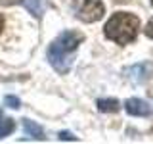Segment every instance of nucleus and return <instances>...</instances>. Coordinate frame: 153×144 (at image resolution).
I'll list each match as a JSON object with an SVG mask.
<instances>
[{"instance_id": "2eb2a0df", "label": "nucleus", "mask_w": 153, "mask_h": 144, "mask_svg": "<svg viewBox=\"0 0 153 144\" xmlns=\"http://www.w3.org/2000/svg\"><path fill=\"white\" fill-rule=\"evenodd\" d=\"M0 119H2V110H0Z\"/></svg>"}, {"instance_id": "6e6552de", "label": "nucleus", "mask_w": 153, "mask_h": 144, "mask_svg": "<svg viewBox=\"0 0 153 144\" xmlns=\"http://www.w3.org/2000/svg\"><path fill=\"white\" fill-rule=\"evenodd\" d=\"M96 106H98V110L103 112V113H115V112L121 110L119 100H115V98H100L98 102H96Z\"/></svg>"}, {"instance_id": "423d86ee", "label": "nucleus", "mask_w": 153, "mask_h": 144, "mask_svg": "<svg viewBox=\"0 0 153 144\" xmlns=\"http://www.w3.org/2000/svg\"><path fill=\"white\" fill-rule=\"evenodd\" d=\"M21 4L29 10V14L36 19H40L42 14H44V10H46L44 0H21Z\"/></svg>"}, {"instance_id": "1a4fd4ad", "label": "nucleus", "mask_w": 153, "mask_h": 144, "mask_svg": "<svg viewBox=\"0 0 153 144\" xmlns=\"http://www.w3.org/2000/svg\"><path fill=\"white\" fill-rule=\"evenodd\" d=\"M13 129H16V123H13V119H0V138H4V136H8V134H12Z\"/></svg>"}, {"instance_id": "ddd939ff", "label": "nucleus", "mask_w": 153, "mask_h": 144, "mask_svg": "<svg viewBox=\"0 0 153 144\" xmlns=\"http://www.w3.org/2000/svg\"><path fill=\"white\" fill-rule=\"evenodd\" d=\"M2 29H4V17L0 16V33H2Z\"/></svg>"}, {"instance_id": "39448f33", "label": "nucleus", "mask_w": 153, "mask_h": 144, "mask_svg": "<svg viewBox=\"0 0 153 144\" xmlns=\"http://www.w3.org/2000/svg\"><path fill=\"white\" fill-rule=\"evenodd\" d=\"M147 69H149V65L147 64H138V65H132V67H128L126 69V75L130 77V79L134 81V83H143V81L147 79Z\"/></svg>"}, {"instance_id": "20e7f679", "label": "nucleus", "mask_w": 153, "mask_h": 144, "mask_svg": "<svg viewBox=\"0 0 153 144\" xmlns=\"http://www.w3.org/2000/svg\"><path fill=\"white\" fill-rule=\"evenodd\" d=\"M124 108H126V113L136 115V117H151L153 115V106L142 98H128Z\"/></svg>"}, {"instance_id": "4468645a", "label": "nucleus", "mask_w": 153, "mask_h": 144, "mask_svg": "<svg viewBox=\"0 0 153 144\" xmlns=\"http://www.w3.org/2000/svg\"><path fill=\"white\" fill-rule=\"evenodd\" d=\"M12 2H16V0H0V4H12Z\"/></svg>"}, {"instance_id": "f257e3e1", "label": "nucleus", "mask_w": 153, "mask_h": 144, "mask_svg": "<svg viewBox=\"0 0 153 144\" xmlns=\"http://www.w3.org/2000/svg\"><path fill=\"white\" fill-rule=\"evenodd\" d=\"M82 40H84L82 33L63 31L50 44V48H48V62L52 64V67L57 73H61V75L69 73L71 65H73V54Z\"/></svg>"}, {"instance_id": "f03ea898", "label": "nucleus", "mask_w": 153, "mask_h": 144, "mask_svg": "<svg viewBox=\"0 0 153 144\" xmlns=\"http://www.w3.org/2000/svg\"><path fill=\"white\" fill-rule=\"evenodd\" d=\"M103 33L109 40L117 42V44H128L140 33V19L134 14H126V12H117L113 14L111 19L105 23Z\"/></svg>"}, {"instance_id": "9d476101", "label": "nucleus", "mask_w": 153, "mask_h": 144, "mask_svg": "<svg viewBox=\"0 0 153 144\" xmlns=\"http://www.w3.org/2000/svg\"><path fill=\"white\" fill-rule=\"evenodd\" d=\"M4 104H6L8 108H13V110L21 106V102H19L17 96H6V98H4Z\"/></svg>"}, {"instance_id": "f8f14e48", "label": "nucleus", "mask_w": 153, "mask_h": 144, "mask_svg": "<svg viewBox=\"0 0 153 144\" xmlns=\"http://www.w3.org/2000/svg\"><path fill=\"white\" fill-rule=\"evenodd\" d=\"M146 35L149 37V38H153V19H151V21L146 25Z\"/></svg>"}, {"instance_id": "dca6fc26", "label": "nucleus", "mask_w": 153, "mask_h": 144, "mask_svg": "<svg viewBox=\"0 0 153 144\" xmlns=\"http://www.w3.org/2000/svg\"><path fill=\"white\" fill-rule=\"evenodd\" d=\"M151 4H153V0H151Z\"/></svg>"}, {"instance_id": "0eeeda50", "label": "nucleus", "mask_w": 153, "mask_h": 144, "mask_svg": "<svg viewBox=\"0 0 153 144\" xmlns=\"http://www.w3.org/2000/svg\"><path fill=\"white\" fill-rule=\"evenodd\" d=\"M23 127H25L27 136L36 138V140H44V138H46V134H44V131H42V127H40V125H36L35 121H31V119H23Z\"/></svg>"}, {"instance_id": "9b49d317", "label": "nucleus", "mask_w": 153, "mask_h": 144, "mask_svg": "<svg viewBox=\"0 0 153 144\" xmlns=\"http://www.w3.org/2000/svg\"><path fill=\"white\" fill-rule=\"evenodd\" d=\"M59 140H76V136H73L71 133H59Z\"/></svg>"}, {"instance_id": "7ed1b4c3", "label": "nucleus", "mask_w": 153, "mask_h": 144, "mask_svg": "<svg viewBox=\"0 0 153 144\" xmlns=\"http://www.w3.org/2000/svg\"><path fill=\"white\" fill-rule=\"evenodd\" d=\"M105 14V6L102 0H82L79 10H76V17L84 23H94L100 21Z\"/></svg>"}]
</instances>
